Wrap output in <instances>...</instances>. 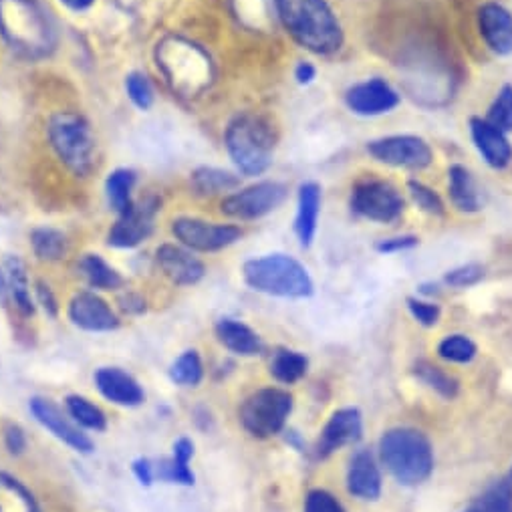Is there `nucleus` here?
<instances>
[{
	"instance_id": "obj_1",
	"label": "nucleus",
	"mask_w": 512,
	"mask_h": 512,
	"mask_svg": "<svg viewBox=\"0 0 512 512\" xmlns=\"http://www.w3.org/2000/svg\"><path fill=\"white\" fill-rule=\"evenodd\" d=\"M287 33L315 55H333L343 45V29L327 0H275Z\"/></svg>"
},
{
	"instance_id": "obj_2",
	"label": "nucleus",
	"mask_w": 512,
	"mask_h": 512,
	"mask_svg": "<svg viewBox=\"0 0 512 512\" xmlns=\"http://www.w3.org/2000/svg\"><path fill=\"white\" fill-rule=\"evenodd\" d=\"M0 35L21 55L43 59L55 49V29L37 0H0Z\"/></svg>"
},
{
	"instance_id": "obj_3",
	"label": "nucleus",
	"mask_w": 512,
	"mask_h": 512,
	"mask_svg": "<svg viewBox=\"0 0 512 512\" xmlns=\"http://www.w3.org/2000/svg\"><path fill=\"white\" fill-rule=\"evenodd\" d=\"M379 460L402 486H420L434 472L432 442L416 428H392L383 434Z\"/></svg>"
},
{
	"instance_id": "obj_4",
	"label": "nucleus",
	"mask_w": 512,
	"mask_h": 512,
	"mask_svg": "<svg viewBox=\"0 0 512 512\" xmlns=\"http://www.w3.org/2000/svg\"><path fill=\"white\" fill-rule=\"evenodd\" d=\"M242 279L252 291L279 299H307L315 293L313 279L305 265L283 252L246 261Z\"/></svg>"
},
{
	"instance_id": "obj_5",
	"label": "nucleus",
	"mask_w": 512,
	"mask_h": 512,
	"mask_svg": "<svg viewBox=\"0 0 512 512\" xmlns=\"http://www.w3.org/2000/svg\"><path fill=\"white\" fill-rule=\"evenodd\" d=\"M224 144L230 160L246 176H261L273 164L275 136L271 125L259 115L234 117L226 127Z\"/></svg>"
},
{
	"instance_id": "obj_6",
	"label": "nucleus",
	"mask_w": 512,
	"mask_h": 512,
	"mask_svg": "<svg viewBox=\"0 0 512 512\" xmlns=\"http://www.w3.org/2000/svg\"><path fill=\"white\" fill-rule=\"evenodd\" d=\"M49 140L59 160L75 176H87L93 170L95 138L81 115L71 111L55 113L49 121Z\"/></svg>"
},
{
	"instance_id": "obj_7",
	"label": "nucleus",
	"mask_w": 512,
	"mask_h": 512,
	"mask_svg": "<svg viewBox=\"0 0 512 512\" xmlns=\"http://www.w3.org/2000/svg\"><path fill=\"white\" fill-rule=\"evenodd\" d=\"M293 406L295 400L287 390H256L238 408V422L248 436L256 440H269L285 430Z\"/></svg>"
},
{
	"instance_id": "obj_8",
	"label": "nucleus",
	"mask_w": 512,
	"mask_h": 512,
	"mask_svg": "<svg viewBox=\"0 0 512 512\" xmlns=\"http://www.w3.org/2000/svg\"><path fill=\"white\" fill-rule=\"evenodd\" d=\"M158 65L182 93H194L208 73V57L196 45L176 37L158 45Z\"/></svg>"
},
{
	"instance_id": "obj_9",
	"label": "nucleus",
	"mask_w": 512,
	"mask_h": 512,
	"mask_svg": "<svg viewBox=\"0 0 512 512\" xmlns=\"http://www.w3.org/2000/svg\"><path fill=\"white\" fill-rule=\"evenodd\" d=\"M351 210L365 220L390 224L402 218L406 202L394 184L386 180H363L351 190Z\"/></svg>"
},
{
	"instance_id": "obj_10",
	"label": "nucleus",
	"mask_w": 512,
	"mask_h": 512,
	"mask_svg": "<svg viewBox=\"0 0 512 512\" xmlns=\"http://www.w3.org/2000/svg\"><path fill=\"white\" fill-rule=\"evenodd\" d=\"M287 200V186L281 182H259L246 186L222 200V214L236 220H259L275 212Z\"/></svg>"
},
{
	"instance_id": "obj_11",
	"label": "nucleus",
	"mask_w": 512,
	"mask_h": 512,
	"mask_svg": "<svg viewBox=\"0 0 512 512\" xmlns=\"http://www.w3.org/2000/svg\"><path fill=\"white\" fill-rule=\"evenodd\" d=\"M172 234L182 246L194 252H218L242 238V230L236 224H216L190 216L176 218L172 222Z\"/></svg>"
},
{
	"instance_id": "obj_12",
	"label": "nucleus",
	"mask_w": 512,
	"mask_h": 512,
	"mask_svg": "<svg viewBox=\"0 0 512 512\" xmlns=\"http://www.w3.org/2000/svg\"><path fill=\"white\" fill-rule=\"evenodd\" d=\"M29 412L41 428H45L53 438H57L59 442L69 446L73 452L83 454V456L93 454V450H95L93 440L85 434L83 428H79L71 420L67 410L63 412L53 400L43 398V396H33L29 400Z\"/></svg>"
},
{
	"instance_id": "obj_13",
	"label": "nucleus",
	"mask_w": 512,
	"mask_h": 512,
	"mask_svg": "<svg viewBox=\"0 0 512 512\" xmlns=\"http://www.w3.org/2000/svg\"><path fill=\"white\" fill-rule=\"evenodd\" d=\"M367 152L381 164L404 170H426L434 162L432 148L418 136L379 138L367 144Z\"/></svg>"
},
{
	"instance_id": "obj_14",
	"label": "nucleus",
	"mask_w": 512,
	"mask_h": 512,
	"mask_svg": "<svg viewBox=\"0 0 512 512\" xmlns=\"http://www.w3.org/2000/svg\"><path fill=\"white\" fill-rule=\"evenodd\" d=\"M158 212H160V202L156 198L134 202V206L127 212L119 214L117 222L111 226L107 234V244L113 248L140 246L154 232V222Z\"/></svg>"
},
{
	"instance_id": "obj_15",
	"label": "nucleus",
	"mask_w": 512,
	"mask_h": 512,
	"mask_svg": "<svg viewBox=\"0 0 512 512\" xmlns=\"http://www.w3.org/2000/svg\"><path fill=\"white\" fill-rule=\"evenodd\" d=\"M95 390L103 400L117 408H140L146 402V392L142 383L121 367L103 365L93 373Z\"/></svg>"
},
{
	"instance_id": "obj_16",
	"label": "nucleus",
	"mask_w": 512,
	"mask_h": 512,
	"mask_svg": "<svg viewBox=\"0 0 512 512\" xmlns=\"http://www.w3.org/2000/svg\"><path fill=\"white\" fill-rule=\"evenodd\" d=\"M69 321L87 333H109L119 327V317L109 303L93 291H81L67 305Z\"/></svg>"
},
{
	"instance_id": "obj_17",
	"label": "nucleus",
	"mask_w": 512,
	"mask_h": 512,
	"mask_svg": "<svg viewBox=\"0 0 512 512\" xmlns=\"http://www.w3.org/2000/svg\"><path fill=\"white\" fill-rule=\"evenodd\" d=\"M361 436H363L361 412L357 408H341L323 426L315 444V456L319 460H325L337 450L357 444Z\"/></svg>"
},
{
	"instance_id": "obj_18",
	"label": "nucleus",
	"mask_w": 512,
	"mask_h": 512,
	"mask_svg": "<svg viewBox=\"0 0 512 512\" xmlns=\"http://www.w3.org/2000/svg\"><path fill=\"white\" fill-rule=\"evenodd\" d=\"M345 105L361 117H377L390 113L400 105L398 91L383 79H367L347 89Z\"/></svg>"
},
{
	"instance_id": "obj_19",
	"label": "nucleus",
	"mask_w": 512,
	"mask_h": 512,
	"mask_svg": "<svg viewBox=\"0 0 512 512\" xmlns=\"http://www.w3.org/2000/svg\"><path fill=\"white\" fill-rule=\"evenodd\" d=\"M156 261L160 271L178 287L198 285L206 275V267L194 250L182 244H162L156 252Z\"/></svg>"
},
{
	"instance_id": "obj_20",
	"label": "nucleus",
	"mask_w": 512,
	"mask_h": 512,
	"mask_svg": "<svg viewBox=\"0 0 512 512\" xmlns=\"http://www.w3.org/2000/svg\"><path fill=\"white\" fill-rule=\"evenodd\" d=\"M478 29L488 49L500 57L512 55V15L498 3H486L478 11Z\"/></svg>"
},
{
	"instance_id": "obj_21",
	"label": "nucleus",
	"mask_w": 512,
	"mask_h": 512,
	"mask_svg": "<svg viewBox=\"0 0 512 512\" xmlns=\"http://www.w3.org/2000/svg\"><path fill=\"white\" fill-rule=\"evenodd\" d=\"M470 134L472 142L478 150V154L484 158V162L494 168V170H504L512 162V146L506 140V134L492 123H488L482 117H472L470 119Z\"/></svg>"
},
{
	"instance_id": "obj_22",
	"label": "nucleus",
	"mask_w": 512,
	"mask_h": 512,
	"mask_svg": "<svg viewBox=\"0 0 512 512\" xmlns=\"http://www.w3.org/2000/svg\"><path fill=\"white\" fill-rule=\"evenodd\" d=\"M347 490L351 496L373 502L381 496V472L369 450H357L347 468Z\"/></svg>"
},
{
	"instance_id": "obj_23",
	"label": "nucleus",
	"mask_w": 512,
	"mask_h": 512,
	"mask_svg": "<svg viewBox=\"0 0 512 512\" xmlns=\"http://www.w3.org/2000/svg\"><path fill=\"white\" fill-rule=\"evenodd\" d=\"M214 331H216L218 343L234 355L254 357L263 351V339L259 337V333L252 331L242 321L224 317L216 323Z\"/></svg>"
},
{
	"instance_id": "obj_24",
	"label": "nucleus",
	"mask_w": 512,
	"mask_h": 512,
	"mask_svg": "<svg viewBox=\"0 0 512 512\" xmlns=\"http://www.w3.org/2000/svg\"><path fill=\"white\" fill-rule=\"evenodd\" d=\"M321 212V188L315 182H305L299 186L295 232L303 248H309L317 234V222Z\"/></svg>"
},
{
	"instance_id": "obj_25",
	"label": "nucleus",
	"mask_w": 512,
	"mask_h": 512,
	"mask_svg": "<svg viewBox=\"0 0 512 512\" xmlns=\"http://www.w3.org/2000/svg\"><path fill=\"white\" fill-rule=\"evenodd\" d=\"M0 512H43V506L19 476L0 470Z\"/></svg>"
},
{
	"instance_id": "obj_26",
	"label": "nucleus",
	"mask_w": 512,
	"mask_h": 512,
	"mask_svg": "<svg viewBox=\"0 0 512 512\" xmlns=\"http://www.w3.org/2000/svg\"><path fill=\"white\" fill-rule=\"evenodd\" d=\"M5 275L9 285V295L17 307V311L25 317H31L35 313V299L31 295V285L27 277V267L19 256H9L5 263Z\"/></svg>"
},
{
	"instance_id": "obj_27",
	"label": "nucleus",
	"mask_w": 512,
	"mask_h": 512,
	"mask_svg": "<svg viewBox=\"0 0 512 512\" xmlns=\"http://www.w3.org/2000/svg\"><path fill=\"white\" fill-rule=\"evenodd\" d=\"M448 190H450L452 204L460 212L474 214V212L480 210V194H478L476 182H474L468 168H464L460 164H454L448 170Z\"/></svg>"
},
{
	"instance_id": "obj_28",
	"label": "nucleus",
	"mask_w": 512,
	"mask_h": 512,
	"mask_svg": "<svg viewBox=\"0 0 512 512\" xmlns=\"http://www.w3.org/2000/svg\"><path fill=\"white\" fill-rule=\"evenodd\" d=\"M79 271L95 291H117L123 287V277L99 254H85L79 261Z\"/></svg>"
},
{
	"instance_id": "obj_29",
	"label": "nucleus",
	"mask_w": 512,
	"mask_h": 512,
	"mask_svg": "<svg viewBox=\"0 0 512 512\" xmlns=\"http://www.w3.org/2000/svg\"><path fill=\"white\" fill-rule=\"evenodd\" d=\"M134 186H136V172L134 170L119 168V170H113L107 176L105 196H107V204L113 212L123 214L134 206V200H132Z\"/></svg>"
},
{
	"instance_id": "obj_30",
	"label": "nucleus",
	"mask_w": 512,
	"mask_h": 512,
	"mask_svg": "<svg viewBox=\"0 0 512 512\" xmlns=\"http://www.w3.org/2000/svg\"><path fill=\"white\" fill-rule=\"evenodd\" d=\"M412 371L424 383V386H428L432 392H436L444 400H454L460 394V381L452 373L444 371L442 367H438L426 359L416 361Z\"/></svg>"
},
{
	"instance_id": "obj_31",
	"label": "nucleus",
	"mask_w": 512,
	"mask_h": 512,
	"mask_svg": "<svg viewBox=\"0 0 512 512\" xmlns=\"http://www.w3.org/2000/svg\"><path fill=\"white\" fill-rule=\"evenodd\" d=\"M309 359L305 353L295 349H277L271 359V375L285 386L301 381L307 375Z\"/></svg>"
},
{
	"instance_id": "obj_32",
	"label": "nucleus",
	"mask_w": 512,
	"mask_h": 512,
	"mask_svg": "<svg viewBox=\"0 0 512 512\" xmlns=\"http://www.w3.org/2000/svg\"><path fill=\"white\" fill-rule=\"evenodd\" d=\"M65 410L71 416V420L83 430H89V432H105L107 430L105 412L85 396L69 394L65 398Z\"/></svg>"
},
{
	"instance_id": "obj_33",
	"label": "nucleus",
	"mask_w": 512,
	"mask_h": 512,
	"mask_svg": "<svg viewBox=\"0 0 512 512\" xmlns=\"http://www.w3.org/2000/svg\"><path fill=\"white\" fill-rule=\"evenodd\" d=\"M31 246L39 261L57 263L67 254V236L51 226H41L31 232Z\"/></svg>"
},
{
	"instance_id": "obj_34",
	"label": "nucleus",
	"mask_w": 512,
	"mask_h": 512,
	"mask_svg": "<svg viewBox=\"0 0 512 512\" xmlns=\"http://www.w3.org/2000/svg\"><path fill=\"white\" fill-rule=\"evenodd\" d=\"M168 377L174 386L180 388H198L204 379V363L196 349L180 353L168 369Z\"/></svg>"
},
{
	"instance_id": "obj_35",
	"label": "nucleus",
	"mask_w": 512,
	"mask_h": 512,
	"mask_svg": "<svg viewBox=\"0 0 512 512\" xmlns=\"http://www.w3.org/2000/svg\"><path fill=\"white\" fill-rule=\"evenodd\" d=\"M192 186L200 196H214L238 188L240 178L220 168H198L192 174Z\"/></svg>"
},
{
	"instance_id": "obj_36",
	"label": "nucleus",
	"mask_w": 512,
	"mask_h": 512,
	"mask_svg": "<svg viewBox=\"0 0 512 512\" xmlns=\"http://www.w3.org/2000/svg\"><path fill=\"white\" fill-rule=\"evenodd\" d=\"M464 512H512V480L494 482Z\"/></svg>"
},
{
	"instance_id": "obj_37",
	"label": "nucleus",
	"mask_w": 512,
	"mask_h": 512,
	"mask_svg": "<svg viewBox=\"0 0 512 512\" xmlns=\"http://www.w3.org/2000/svg\"><path fill=\"white\" fill-rule=\"evenodd\" d=\"M478 353V347L476 343L466 337V335H448L440 341L438 345V355L444 359V361H450V363H458V365H464V363H470Z\"/></svg>"
},
{
	"instance_id": "obj_38",
	"label": "nucleus",
	"mask_w": 512,
	"mask_h": 512,
	"mask_svg": "<svg viewBox=\"0 0 512 512\" xmlns=\"http://www.w3.org/2000/svg\"><path fill=\"white\" fill-rule=\"evenodd\" d=\"M486 121L492 123L502 134L512 132V85H504L494 97Z\"/></svg>"
},
{
	"instance_id": "obj_39",
	"label": "nucleus",
	"mask_w": 512,
	"mask_h": 512,
	"mask_svg": "<svg viewBox=\"0 0 512 512\" xmlns=\"http://www.w3.org/2000/svg\"><path fill=\"white\" fill-rule=\"evenodd\" d=\"M125 91H127V97L132 99V103L142 111H148L154 105V87L144 73L127 75Z\"/></svg>"
},
{
	"instance_id": "obj_40",
	"label": "nucleus",
	"mask_w": 512,
	"mask_h": 512,
	"mask_svg": "<svg viewBox=\"0 0 512 512\" xmlns=\"http://www.w3.org/2000/svg\"><path fill=\"white\" fill-rule=\"evenodd\" d=\"M408 190H410V196L418 204L420 210H424L430 216H442L444 214L446 208H444L442 198L436 194V190H432L430 186H426L418 180H410Z\"/></svg>"
},
{
	"instance_id": "obj_41",
	"label": "nucleus",
	"mask_w": 512,
	"mask_h": 512,
	"mask_svg": "<svg viewBox=\"0 0 512 512\" xmlns=\"http://www.w3.org/2000/svg\"><path fill=\"white\" fill-rule=\"evenodd\" d=\"M482 279H484V267L478 263H468L448 271L444 277V283L452 289H466V287L478 285Z\"/></svg>"
},
{
	"instance_id": "obj_42",
	"label": "nucleus",
	"mask_w": 512,
	"mask_h": 512,
	"mask_svg": "<svg viewBox=\"0 0 512 512\" xmlns=\"http://www.w3.org/2000/svg\"><path fill=\"white\" fill-rule=\"evenodd\" d=\"M303 510L305 512H345L343 504L329 490H323V488H313L307 492Z\"/></svg>"
},
{
	"instance_id": "obj_43",
	"label": "nucleus",
	"mask_w": 512,
	"mask_h": 512,
	"mask_svg": "<svg viewBox=\"0 0 512 512\" xmlns=\"http://www.w3.org/2000/svg\"><path fill=\"white\" fill-rule=\"evenodd\" d=\"M408 311L424 327H434L440 321V315H442L440 305H436L434 301L418 299V297L408 299Z\"/></svg>"
},
{
	"instance_id": "obj_44",
	"label": "nucleus",
	"mask_w": 512,
	"mask_h": 512,
	"mask_svg": "<svg viewBox=\"0 0 512 512\" xmlns=\"http://www.w3.org/2000/svg\"><path fill=\"white\" fill-rule=\"evenodd\" d=\"M3 442H5V448L11 456H23L27 446H29V440H27V432L23 430L21 424H15V422H9L3 430Z\"/></svg>"
},
{
	"instance_id": "obj_45",
	"label": "nucleus",
	"mask_w": 512,
	"mask_h": 512,
	"mask_svg": "<svg viewBox=\"0 0 512 512\" xmlns=\"http://www.w3.org/2000/svg\"><path fill=\"white\" fill-rule=\"evenodd\" d=\"M418 236L414 234H402V236H392V238H383L375 244V250L381 254H396V252H404L410 250L414 246H418Z\"/></svg>"
},
{
	"instance_id": "obj_46",
	"label": "nucleus",
	"mask_w": 512,
	"mask_h": 512,
	"mask_svg": "<svg viewBox=\"0 0 512 512\" xmlns=\"http://www.w3.org/2000/svg\"><path fill=\"white\" fill-rule=\"evenodd\" d=\"M35 301L43 307L47 317L57 319V315H59V301H57L53 289L49 287V283H45V281H37L35 283Z\"/></svg>"
},
{
	"instance_id": "obj_47",
	"label": "nucleus",
	"mask_w": 512,
	"mask_h": 512,
	"mask_svg": "<svg viewBox=\"0 0 512 512\" xmlns=\"http://www.w3.org/2000/svg\"><path fill=\"white\" fill-rule=\"evenodd\" d=\"M132 472L142 486H152L156 482V466L152 458H136L132 462Z\"/></svg>"
},
{
	"instance_id": "obj_48",
	"label": "nucleus",
	"mask_w": 512,
	"mask_h": 512,
	"mask_svg": "<svg viewBox=\"0 0 512 512\" xmlns=\"http://www.w3.org/2000/svg\"><path fill=\"white\" fill-rule=\"evenodd\" d=\"M172 458L180 464H190L194 458V442L188 436H182L172 446Z\"/></svg>"
},
{
	"instance_id": "obj_49",
	"label": "nucleus",
	"mask_w": 512,
	"mask_h": 512,
	"mask_svg": "<svg viewBox=\"0 0 512 512\" xmlns=\"http://www.w3.org/2000/svg\"><path fill=\"white\" fill-rule=\"evenodd\" d=\"M119 303H121V309L130 315H142L146 311V301L136 293H127L125 297L119 299Z\"/></svg>"
},
{
	"instance_id": "obj_50",
	"label": "nucleus",
	"mask_w": 512,
	"mask_h": 512,
	"mask_svg": "<svg viewBox=\"0 0 512 512\" xmlns=\"http://www.w3.org/2000/svg\"><path fill=\"white\" fill-rule=\"evenodd\" d=\"M315 77H317V69L309 61H301L295 67V79L299 85H309V83H313Z\"/></svg>"
},
{
	"instance_id": "obj_51",
	"label": "nucleus",
	"mask_w": 512,
	"mask_h": 512,
	"mask_svg": "<svg viewBox=\"0 0 512 512\" xmlns=\"http://www.w3.org/2000/svg\"><path fill=\"white\" fill-rule=\"evenodd\" d=\"M61 3L65 7H69L71 11H87L95 3V0H61Z\"/></svg>"
},
{
	"instance_id": "obj_52",
	"label": "nucleus",
	"mask_w": 512,
	"mask_h": 512,
	"mask_svg": "<svg viewBox=\"0 0 512 512\" xmlns=\"http://www.w3.org/2000/svg\"><path fill=\"white\" fill-rule=\"evenodd\" d=\"M7 297H9V285H7V275L0 271V307L5 305V301H7Z\"/></svg>"
},
{
	"instance_id": "obj_53",
	"label": "nucleus",
	"mask_w": 512,
	"mask_h": 512,
	"mask_svg": "<svg viewBox=\"0 0 512 512\" xmlns=\"http://www.w3.org/2000/svg\"><path fill=\"white\" fill-rule=\"evenodd\" d=\"M510 480H512V474H510Z\"/></svg>"
}]
</instances>
